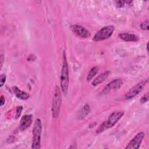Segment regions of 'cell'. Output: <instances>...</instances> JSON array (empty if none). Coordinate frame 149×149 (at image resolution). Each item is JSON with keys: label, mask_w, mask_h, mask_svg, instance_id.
<instances>
[{"label": "cell", "mask_w": 149, "mask_h": 149, "mask_svg": "<svg viewBox=\"0 0 149 149\" xmlns=\"http://www.w3.org/2000/svg\"><path fill=\"white\" fill-rule=\"evenodd\" d=\"M61 87L63 93L66 95L68 93V87L69 84V73L68 65L65 52H63V62L61 73Z\"/></svg>", "instance_id": "cell-1"}, {"label": "cell", "mask_w": 149, "mask_h": 149, "mask_svg": "<svg viewBox=\"0 0 149 149\" xmlns=\"http://www.w3.org/2000/svg\"><path fill=\"white\" fill-rule=\"evenodd\" d=\"M124 112L123 111L119 112H113L110 114L107 120L104 122L100 125L99 127L96 130L97 134H100L101 132L105 131L107 129H108L113 127L118 120L123 116Z\"/></svg>", "instance_id": "cell-2"}, {"label": "cell", "mask_w": 149, "mask_h": 149, "mask_svg": "<svg viewBox=\"0 0 149 149\" xmlns=\"http://www.w3.org/2000/svg\"><path fill=\"white\" fill-rule=\"evenodd\" d=\"M42 132V123L40 119L36 120L33 128V139L31 148L39 149L41 148V134Z\"/></svg>", "instance_id": "cell-3"}, {"label": "cell", "mask_w": 149, "mask_h": 149, "mask_svg": "<svg viewBox=\"0 0 149 149\" xmlns=\"http://www.w3.org/2000/svg\"><path fill=\"white\" fill-rule=\"evenodd\" d=\"M115 27L112 25L107 26L101 28L94 35L93 40L94 41H100L105 40L110 37L113 34Z\"/></svg>", "instance_id": "cell-4"}, {"label": "cell", "mask_w": 149, "mask_h": 149, "mask_svg": "<svg viewBox=\"0 0 149 149\" xmlns=\"http://www.w3.org/2000/svg\"><path fill=\"white\" fill-rule=\"evenodd\" d=\"M148 80L147 79L143 80L132 87L125 95L126 100H130L137 95L144 88L147 84Z\"/></svg>", "instance_id": "cell-5"}, {"label": "cell", "mask_w": 149, "mask_h": 149, "mask_svg": "<svg viewBox=\"0 0 149 149\" xmlns=\"http://www.w3.org/2000/svg\"><path fill=\"white\" fill-rule=\"evenodd\" d=\"M61 94L60 88L58 87H56L55 91V94L53 98V102H52V116L54 118H57L60 111L61 105Z\"/></svg>", "instance_id": "cell-6"}, {"label": "cell", "mask_w": 149, "mask_h": 149, "mask_svg": "<svg viewBox=\"0 0 149 149\" xmlns=\"http://www.w3.org/2000/svg\"><path fill=\"white\" fill-rule=\"evenodd\" d=\"M123 84V82L121 79H114L112 81L108 83V84H107L104 87L103 90L101 91L100 95H104L109 94L112 91H116L122 87Z\"/></svg>", "instance_id": "cell-7"}, {"label": "cell", "mask_w": 149, "mask_h": 149, "mask_svg": "<svg viewBox=\"0 0 149 149\" xmlns=\"http://www.w3.org/2000/svg\"><path fill=\"white\" fill-rule=\"evenodd\" d=\"M144 133L142 132L138 133L129 142L126 146V149H138L144 137Z\"/></svg>", "instance_id": "cell-8"}, {"label": "cell", "mask_w": 149, "mask_h": 149, "mask_svg": "<svg viewBox=\"0 0 149 149\" xmlns=\"http://www.w3.org/2000/svg\"><path fill=\"white\" fill-rule=\"evenodd\" d=\"M70 27L74 34L81 38H86L91 36L90 31L82 26L79 24H73L70 26Z\"/></svg>", "instance_id": "cell-9"}, {"label": "cell", "mask_w": 149, "mask_h": 149, "mask_svg": "<svg viewBox=\"0 0 149 149\" xmlns=\"http://www.w3.org/2000/svg\"><path fill=\"white\" fill-rule=\"evenodd\" d=\"M33 120V116L31 115H25L22 117L20 121V129L24 130L31 125Z\"/></svg>", "instance_id": "cell-10"}, {"label": "cell", "mask_w": 149, "mask_h": 149, "mask_svg": "<svg viewBox=\"0 0 149 149\" xmlns=\"http://www.w3.org/2000/svg\"><path fill=\"white\" fill-rule=\"evenodd\" d=\"M12 90L16 97L19 99L25 100L30 97V94L25 91H22L17 87L14 86L12 87Z\"/></svg>", "instance_id": "cell-11"}, {"label": "cell", "mask_w": 149, "mask_h": 149, "mask_svg": "<svg viewBox=\"0 0 149 149\" xmlns=\"http://www.w3.org/2000/svg\"><path fill=\"white\" fill-rule=\"evenodd\" d=\"M109 73L110 72L108 70V71H105L104 72L101 73L92 81V85L93 86H97L100 84L101 83H102L106 80V79L108 77Z\"/></svg>", "instance_id": "cell-12"}, {"label": "cell", "mask_w": 149, "mask_h": 149, "mask_svg": "<svg viewBox=\"0 0 149 149\" xmlns=\"http://www.w3.org/2000/svg\"><path fill=\"white\" fill-rule=\"evenodd\" d=\"M119 37H120V39L126 42H130V41L136 42L139 40V37L133 34L120 33L119 34Z\"/></svg>", "instance_id": "cell-13"}, {"label": "cell", "mask_w": 149, "mask_h": 149, "mask_svg": "<svg viewBox=\"0 0 149 149\" xmlns=\"http://www.w3.org/2000/svg\"><path fill=\"white\" fill-rule=\"evenodd\" d=\"M90 111V105L88 104H86L84 107H83V108L79 112L77 115V119L80 120L84 118L89 113Z\"/></svg>", "instance_id": "cell-14"}, {"label": "cell", "mask_w": 149, "mask_h": 149, "mask_svg": "<svg viewBox=\"0 0 149 149\" xmlns=\"http://www.w3.org/2000/svg\"><path fill=\"white\" fill-rule=\"evenodd\" d=\"M98 72V68L97 66H93L89 71L87 76V80L89 81L91 80L94 76H95V74Z\"/></svg>", "instance_id": "cell-15"}, {"label": "cell", "mask_w": 149, "mask_h": 149, "mask_svg": "<svg viewBox=\"0 0 149 149\" xmlns=\"http://www.w3.org/2000/svg\"><path fill=\"white\" fill-rule=\"evenodd\" d=\"M132 1H118L116 2V6L118 8H122L125 6V4L129 5L132 3Z\"/></svg>", "instance_id": "cell-16"}, {"label": "cell", "mask_w": 149, "mask_h": 149, "mask_svg": "<svg viewBox=\"0 0 149 149\" xmlns=\"http://www.w3.org/2000/svg\"><path fill=\"white\" fill-rule=\"evenodd\" d=\"M148 20H147L140 24V28L143 30H148Z\"/></svg>", "instance_id": "cell-17"}, {"label": "cell", "mask_w": 149, "mask_h": 149, "mask_svg": "<svg viewBox=\"0 0 149 149\" xmlns=\"http://www.w3.org/2000/svg\"><path fill=\"white\" fill-rule=\"evenodd\" d=\"M22 109H23V107L22 106H19V107H17L16 108V115H15V119H17L21 113H22Z\"/></svg>", "instance_id": "cell-18"}, {"label": "cell", "mask_w": 149, "mask_h": 149, "mask_svg": "<svg viewBox=\"0 0 149 149\" xmlns=\"http://www.w3.org/2000/svg\"><path fill=\"white\" fill-rule=\"evenodd\" d=\"M6 81V76L4 74H1L0 77V87H2Z\"/></svg>", "instance_id": "cell-19"}, {"label": "cell", "mask_w": 149, "mask_h": 149, "mask_svg": "<svg viewBox=\"0 0 149 149\" xmlns=\"http://www.w3.org/2000/svg\"><path fill=\"white\" fill-rule=\"evenodd\" d=\"M148 100V94L147 93L145 95H144L140 99V102L141 103H146Z\"/></svg>", "instance_id": "cell-20"}, {"label": "cell", "mask_w": 149, "mask_h": 149, "mask_svg": "<svg viewBox=\"0 0 149 149\" xmlns=\"http://www.w3.org/2000/svg\"><path fill=\"white\" fill-rule=\"evenodd\" d=\"M5 98L3 97V95H2L1 96V98H0V106H2L4 104H5Z\"/></svg>", "instance_id": "cell-21"}, {"label": "cell", "mask_w": 149, "mask_h": 149, "mask_svg": "<svg viewBox=\"0 0 149 149\" xmlns=\"http://www.w3.org/2000/svg\"><path fill=\"white\" fill-rule=\"evenodd\" d=\"M3 56L2 55H1V66L2 67V63H3Z\"/></svg>", "instance_id": "cell-22"}]
</instances>
